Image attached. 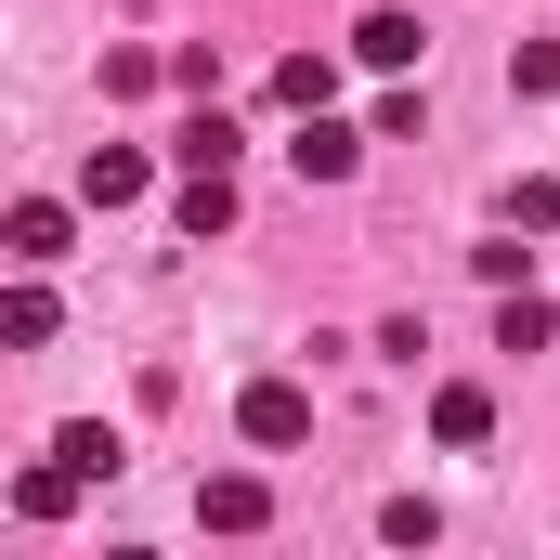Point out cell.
<instances>
[{"mask_svg": "<svg viewBox=\"0 0 560 560\" xmlns=\"http://www.w3.org/2000/svg\"><path fill=\"white\" fill-rule=\"evenodd\" d=\"M548 339H560V313L535 287H509V300H495V352H548Z\"/></svg>", "mask_w": 560, "mask_h": 560, "instance_id": "obj_11", "label": "cell"}, {"mask_svg": "<svg viewBox=\"0 0 560 560\" xmlns=\"http://www.w3.org/2000/svg\"><path fill=\"white\" fill-rule=\"evenodd\" d=\"M352 52H365L378 79H405V66H418L430 39H418V13H365V26H352Z\"/></svg>", "mask_w": 560, "mask_h": 560, "instance_id": "obj_7", "label": "cell"}, {"mask_svg": "<svg viewBox=\"0 0 560 560\" xmlns=\"http://www.w3.org/2000/svg\"><path fill=\"white\" fill-rule=\"evenodd\" d=\"M196 522H209V535H261V522H275L261 469H209V482H196Z\"/></svg>", "mask_w": 560, "mask_h": 560, "instance_id": "obj_4", "label": "cell"}, {"mask_svg": "<svg viewBox=\"0 0 560 560\" xmlns=\"http://www.w3.org/2000/svg\"><path fill=\"white\" fill-rule=\"evenodd\" d=\"M0 235H13V261H26V275H52V261H66V235H79V209H66V196H13V222H0Z\"/></svg>", "mask_w": 560, "mask_h": 560, "instance_id": "obj_3", "label": "cell"}, {"mask_svg": "<svg viewBox=\"0 0 560 560\" xmlns=\"http://www.w3.org/2000/svg\"><path fill=\"white\" fill-rule=\"evenodd\" d=\"M143 183H156V156H143V143H92V156H79V196H92V209H131Z\"/></svg>", "mask_w": 560, "mask_h": 560, "instance_id": "obj_5", "label": "cell"}, {"mask_svg": "<svg viewBox=\"0 0 560 560\" xmlns=\"http://www.w3.org/2000/svg\"><path fill=\"white\" fill-rule=\"evenodd\" d=\"M52 456H79L92 482H118V430H92V418H66V430H52Z\"/></svg>", "mask_w": 560, "mask_h": 560, "instance_id": "obj_13", "label": "cell"}, {"mask_svg": "<svg viewBox=\"0 0 560 560\" xmlns=\"http://www.w3.org/2000/svg\"><path fill=\"white\" fill-rule=\"evenodd\" d=\"M287 170H300V183H352V170H365V131H352V118H326V105H313V118H300V131H287Z\"/></svg>", "mask_w": 560, "mask_h": 560, "instance_id": "obj_1", "label": "cell"}, {"mask_svg": "<svg viewBox=\"0 0 560 560\" xmlns=\"http://www.w3.org/2000/svg\"><path fill=\"white\" fill-rule=\"evenodd\" d=\"M509 222H522V235H560V170H535V183H509Z\"/></svg>", "mask_w": 560, "mask_h": 560, "instance_id": "obj_16", "label": "cell"}, {"mask_svg": "<svg viewBox=\"0 0 560 560\" xmlns=\"http://www.w3.org/2000/svg\"><path fill=\"white\" fill-rule=\"evenodd\" d=\"M430 430H443V443H482V430H495V392H482V378H443V392H430Z\"/></svg>", "mask_w": 560, "mask_h": 560, "instance_id": "obj_9", "label": "cell"}, {"mask_svg": "<svg viewBox=\"0 0 560 560\" xmlns=\"http://www.w3.org/2000/svg\"><path fill=\"white\" fill-rule=\"evenodd\" d=\"M170 156H183V170H235V118H222V105H209V118H196V131L170 143Z\"/></svg>", "mask_w": 560, "mask_h": 560, "instance_id": "obj_14", "label": "cell"}, {"mask_svg": "<svg viewBox=\"0 0 560 560\" xmlns=\"http://www.w3.org/2000/svg\"><path fill=\"white\" fill-rule=\"evenodd\" d=\"M326 92H339V66H326V52H287V66H275V105H287V118H313Z\"/></svg>", "mask_w": 560, "mask_h": 560, "instance_id": "obj_12", "label": "cell"}, {"mask_svg": "<svg viewBox=\"0 0 560 560\" xmlns=\"http://www.w3.org/2000/svg\"><path fill=\"white\" fill-rule=\"evenodd\" d=\"M235 430L275 456V443H300V430H313V392H300V378H248V392H235Z\"/></svg>", "mask_w": 560, "mask_h": 560, "instance_id": "obj_2", "label": "cell"}, {"mask_svg": "<svg viewBox=\"0 0 560 560\" xmlns=\"http://www.w3.org/2000/svg\"><path fill=\"white\" fill-rule=\"evenodd\" d=\"M79 482H92L79 456H39V469H13V522H66V509H79Z\"/></svg>", "mask_w": 560, "mask_h": 560, "instance_id": "obj_6", "label": "cell"}, {"mask_svg": "<svg viewBox=\"0 0 560 560\" xmlns=\"http://www.w3.org/2000/svg\"><path fill=\"white\" fill-rule=\"evenodd\" d=\"M170 209H183V235H222V222H235V170H183Z\"/></svg>", "mask_w": 560, "mask_h": 560, "instance_id": "obj_10", "label": "cell"}, {"mask_svg": "<svg viewBox=\"0 0 560 560\" xmlns=\"http://www.w3.org/2000/svg\"><path fill=\"white\" fill-rule=\"evenodd\" d=\"M52 326H66V313H52V287H39L26 261H13V300H0V339H13V352H39Z\"/></svg>", "mask_w": 560, "mask_h": 560, "instance_id": "obj_8", "label": "cell"}, {"mask_svg": "<svg viewBox=\"0 0 560 560\" xmlns=\"http://www.w3.org/2000/svg\"><path fill=\"white\" fill-rule=\"evenodd\" d=\"M378 535H392V548H430L443 522H430V495H392V509H378Z\"/></svg>", "mask_w": 560, "mask_h": 560, "instance_id": "obj_17", "label": "cell"}, {"mask_svg": "<svg viewBox=\"0 0 560 560\" xmlns=\"http://www.w3.org/2000/svg\"><path fill=\"white\" fill-rule=\"evenodd\" d=\"M509 92L548 105V92H560V39H522V52H509Z\"/></svg>", "mask_w": 560, "mask_h": 560, "instance_id": "obj_15", "label": "cell"}]
</instances>
